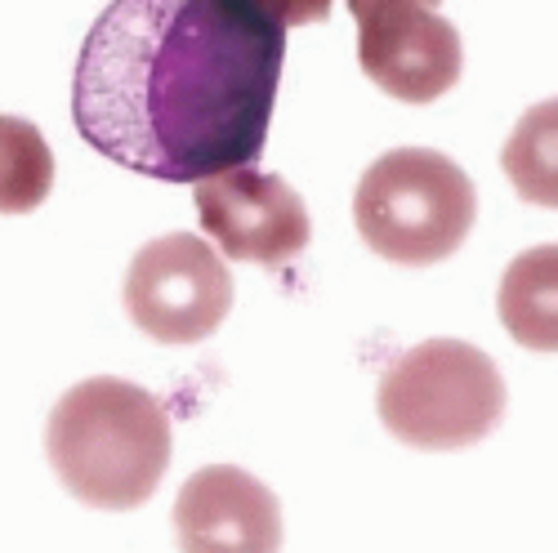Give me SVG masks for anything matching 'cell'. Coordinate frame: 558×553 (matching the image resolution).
I'll use <instances>...</instances> for the list:
<instances>
[{"label": "cell", "instance_id": "obj_1", "mask_svg": "<svg viewBox=\"0 0 558 553\" xmlns=\"http://www.w3.org/2000/svg\"><path fill=\"white\" fill-rule=\"evenodd\" d=\"M282 63L259 0H112L85 32L72 121L134 174L202 183L264 152Z\"/></svg>", "mask_w": 558, "mask_h": 553}, {"label": "cell", "instance_id": "obj_2", "mask_svg": "<svg viewBox=\"0 0 558 553\" xmlns=\"http://www.w3.org/2000/svg\"><path fill=\"white\" fill-rule=\"evenodd\" d=\"M170 442L161 397L117 376L68 389L45 425V455L63 491L108 514H130L157 495L170 469Z\"/></svg>", "mask_w": 558, "mask_h": 553}, {"label": "cell", "instance_id": "obj_3", "mask_svg": "<svg viewBox=\"0 0 558 553\" xmlns=\"http://www.w3.org/2000/svg\"><path fill=\"white\" fill-rule=\"evenodd\" d=\"M478 219L474 179L434 148H393L357 179L353 223L362 242L398 268L456 255Z\"/></svg>", "mask_w": 558, "mask_h": 553}, {"label": "cell", "instance_id": "obj_4", "mask_svg": "<svg viewBox=\"0 0 558 553\" xmlns=\"http://www.w3.org/2000/svg\"><path fill=\"white\" fill-rule=\"evenodd\" d=\"M376 410L380 425L415 451H464L500 425L505 380L483 348L425 340L385 371Z\"/></svg>", "mask_w": 558, "mask_h": 553}, {"label": "cell", "instance_id": "obj_5", "mask_svg": "<svg viewBox=\"0 0 558 553\" xmlns=\"http://www.w3.org/2000/svg\"><path fill=\"white\" fill-rule=\"evenodd\" d=\"M121 304L157 344H197L223 327L232 308L228 259L193 233H166L130 259Z\"/></svg>", "mask_w": 558, "mask_h": 553}, {"label": "cell", "instance_id": "obj_6", "mask_svg": "<svg viewBox=\"0 0 558 553\" xmlns=\"http://www.w3.org/2000/svg\"><path fill=\"white\" fill-rule=\"evenodd\" d=\"M193 197L210 246H219L223 259L277 268L295 259L313 237L308 206L282 174L242 165L202 179Z\"/></svg>", "mask_w": 558, "mask_h": 553}, {"label": "cell", "instance_id": "obj_7", "mask_svg": "<svg viewBox=\"0 0 558 553\" xmlns=\"http://www.w3.org/2000/svg\"><path fill=\"white\" fill-rule=\"evenodd\" d=\"M357 63L398 103H434L464 72L460 32L425 5L380 0L357 14Z\"/></svg>", "mask_w": 558, "mask_h": 553}, {"label": "cell", "instance_id": "obj_8", "mask_svg": "<svg viewBox=\"0 0 558 553\" xmlns=\"http://www.w3.org/2000/svg\"><path fill=\"white\" fill-rule=\"evenodd\" d=\"M179 553H282V504L238 465H206L174 500Z\"/></svg>", "mask_w": 558, "mask_h": 553}, {"label": "cell", "instance_id": "obj_9", "mask_svg": "<svg viewBox=\"0 0 558 553\" xmlns=\"http://www.w3.org/2000/svg\"><path fill=\"white\" fill-rule=\"evenodd\" d=\"M496 312L523 348L558 353V242L509 259L496 291Z\"/></svg>", "mask_w": 558, "mask_h": 553}, {"label": "cell", "instance_id": "obj_10", "mask_svg": "<svg viewBox=\"0 0 558 553\" xmlns=\"http://www.w3.org/2000/svg\"><path fill=\"white\" fill-rule=\"evenodd\" d=\"M500 165L523 201L558 210V99H545L519 116Z\"/></svg>", "mask_w": 558, "mask_h": 553}, {"label": "cell", "instance_id": "obj_11", "mask_svg": "<svg viewBox=\"0 0 558 553\" xmlns=\"http://www.w3.org/2000/svg\"><path fill=\"white\" fill-rule=\"evenodd\" d=\"M54 188V152L27 116L0 112V214H32Z\"/></svg>", "mask_w": 558, "mask_h": 553}, {"label": "cell", "instance_id": "obj_12", "mask_svg": "<svg viewBox=\"0 0 558 553\" xmlns=\"http://www.w3.org/2000/svg\"><path fill=\"white\" fill-rule=\"evenodd\" d=\"M336 0H259V10L277 23V27H304V23H322L331 14Z\"/></svg>", "mask_w": 558, "mask_h": 553}, {"label": "cell", "instance_id": "obj_13", "mask_svg": "<svg viewBox=\"0 0 558 553\" xmlns=\"http://www.w3.org/2000/svg\"><path fill=\"white\" fill-rule=\"evenodd\" d=\"M371 5H380V0H349V10H353V19H357L362 10H371ZM411 5H425V10H438V0H411Z\"/></svg>", "mask_w": 558, "mask_h": 553}]
</instances>
